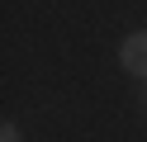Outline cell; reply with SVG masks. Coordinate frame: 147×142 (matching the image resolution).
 I'll return each mask as SVG.
<instances>
[{
	"label": "cell",
	"mask_w": 147,
	"mask_h": 142,
	"mask_svg": "<svg viewBox=\"0 0 147 142\" xmlns=\"http://www.w3.org/2000/svg\"><path fill=\"white\" fill-rule=\"evenodd\" d=\"M123 66L133 76H147V33H133L123 43Z\"/></svg>",
	"instance_id": "1"
},
{
	"label": "cell",
	"mask_w": 147,
	"mask_h": 142,
	"mask_svg": "<svg viewBox=\"0 0 147 142\" xmlns=\"http://www.w3.org/2000/svg\"><path fill=\"white\" fill-rule=\"evenodd\" d=\"M0 142H19V128H14V123H5V128H0Z\"/></svg>",
	"instance_id": "2"
}]
</instances>
